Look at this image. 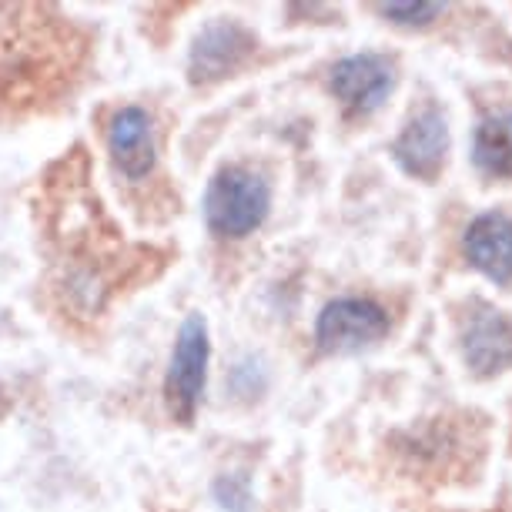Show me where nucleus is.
I'll list each match as a JSON object with an SVG mask.
<instances>
[{
  "instance_id": "8",
  "label": "nucleus",
  "mask_w": 512,
  "mask_h": 512,
  "mask_svg": "<svg viewBox=\"0 0 512 512\" xmlns=\"http://www.w3.org/2000/svg\"><path fill=\"white\" fill-rule=\"evenodd\" d=\"M392 332V312L369 295H338L315 318V345L328 355L379 345Z\"/></svg>"
},
{
  "instance_id": "4",
  "label": "nucleus",
  "mask_w": 512,
  "mask_h": 512,
  "mask_svg": "<svg viewBox=\"0 0 512 512\" xmlns=\"http://www.w3.org/2000/svg\"><path fill=\"white\" fill-rule=\"evenodd\" d=\"M389 154L405 178L422 181V185H436L446 175L449 154H452L446 104H439V98H432V94L415 101L402 131L395 134Z\"/></svg>"
},
{
  "instance_id": "2",
  "label": "nucleus",
  "mask_w": 512,
  "mask_h": 512,
  "mask_svg": "<svg viewBox=\"0 0 512 512\" xmlns=\"http://www.w3.org/2000/svg\"><path fill=\"white\" fill-rule=\"evenodd\" d=\"M205 225L221 241L255 235L272 215V181L251 164H221L205 188Z\"/></svg>"
},
{
  "instance_id": "6",
  "label": "nucleus",
  "mask_w": 512,
  "mask_h": 512,
  "mask_svg": "<svg viewBox=\"0 0 512 512\" xmlns=\"http://www.w3.org/2000/svg\"><path fill=\"white\" fill-rule=\"evenodd\" d=\"M459 262L492 288L512 295V205L472 211L459 228Z\"/></svg>"
},
{
  "instance_id": "9",
  "label": "nucleus",
  "mask_w": 512,
  "mask_h": 512,
  "mask_svg": "<svg viewBox=\"0 0 512 512\" xmlns=\"http://www.w3.org/2000/svg\"><path fill=\"white\" fill-rule=\"evenodd\" d=\"M258 54V37L235 17H215L191 41L188 51V77L191 84H218L235 77L241 67L251 64Z\"/></svg>"
},
{
  "instance_id": "3",
  "label": "nucleus",
  "mask_w": 512,
  "mask_h": 512,
  "mask_svg": "<svg viewBox=\"0 0 512 512\" xmlns=\"http://www.w3.org/2000/svg\"><path fill=\"white\" fill-rule=\"evenodd\" d=\"M469 164L479 185H512V84L489 81L469 91Z\"/></svg>"
},
{
  "instance_id": "5",
  "label": "nucleus",
  "mask_w": 512,
  "mask_h": 512,
  "mask_svg": "<svg viewBox=\"0 0 512 512\" xmlns=\"http://www.w3.org/2000/svg\"><path fill=\"white\" fill-rule=\"evenodd\" d=\"M399 84V57L385 51H355L328 67L325 88L349 121H369L385 108Z\"/></svg>"
},
{
  "instance_id": "10",
  "label": "nucleus",
  "mask_w": 512,
  "mask_h": 512,
  "mask_svg": "<svg viewBox=\"0 0 512 512\" xmlns=\"http://www.w3.org/2000/svg\"><path fill=\"white\" fill-rule=\"evenodd\" d=\"M104 141H108V154L118 178L141 185L158 171V124H154V114L141 104L114 108L108 128H104Z\"/></svg>"
},
{
  "instance_id": "7",
  "label": "nucleus",
  "mask_w": 512,
  "mask_h": 512,
  "mask_svg": "<svg viewBox=\"0 0 512 512\" xmlns=\"http://www.w3.org/2000/svg\"><path fill=\"white\" fill-rule=\"evenodd\" d=\"M208 362H211V338L205 315L191 312L178 328L175 349H171L168 375H164V399L178 422H191L208 389Z\"/></svg>"
},
{
  "instance_id": "1",
  "label": "nucleus",
  "mask_w": 512,
  "mask_h": 512,
  "mask_svg": "<svg viewBox=\"0 0 512 512\" xmlns=\"http://www.w3.org/2000/svg\"><path fill=\"white\" fill-rule=\"evenodd\" d=\"M452 345L472 382L512 375V312L482 292H469L449 305Z\"/></svg>"
},
{
  "instance_id": "11",
  "label": "nucleus",
  "mask_w": 512,
  "mask_h": 512,
  "mask_svg": "<svg viewBox=\"0 0 512 512\" xmlns=\"http://www.w3.org/2000/svg\"><path fill=\"white\" fill-rule=\"evenodd\" d=\"M436 512H512V486L509 482H502V489H499V496L486 502V506H469V509H449V506H442Z\"/></svg>"
}]
</instances>
